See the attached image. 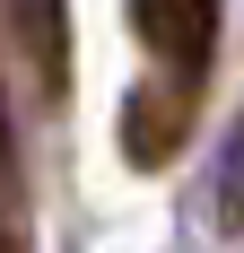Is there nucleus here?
<instances>
[{"mask_svg": "<svg viewBox=\"0 0 244 253\" xmlns=\"http://www.w3.org/2000/svg\"><path fill=\"white\" fill-rule=\"evenodd\" d=\"M131 26H140V44L166 61V70L201 79L209 44H218V0H131Z\"/></svg>", "mask_w": 244, "mask_h": 253, "instance_id": "1", "label": "nucleus"}]
</instances>
